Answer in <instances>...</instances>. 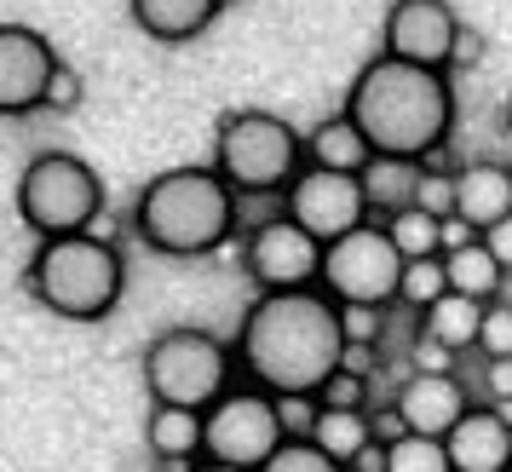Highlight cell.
<instances>
[{"mask_svg": "<svg viewBox=\"0 0 512 472\" xmlns=\"http://www.w3.org/2000/svg\"><path fill=\"white\" fill-rule=\"evenodd\" d=\"M236 375L271 398H317L346 363V317L323 288L254 294L231 334Z\"/></svg>", "mask_w": 512, "mask_h": 472, "instance_id": "cell-1", "label": "cell"}, {"mask_svg": "<svg viewBox=\"0 0 512 472\" xmlns=\"http://www.w3.org/2000/svg\"><path fill=\"white\" fill-rule=\"evenodd\" d=\"M340 110L369 133L374 156H403V162L443 156V144L455 133V87H449V75L386 58V52H374L357 70Z\"/></svg>", "mask_w": 512, "mask_h": 472, "instance_id": "cell-2", "label": "cell"}, {"mask_svg": "<svg viewBox=\"0 0 512 472\" xmlns=\"http://www.w3.org/2000/svg\"><path fill=\"white\" fill-rule=\"evenodd\" d=\"M133 236L167 260H208L242 236V196L213 173V162L167 167L133 196Z\"/></svg>", "mask_w": 512, "mask_h": 472, "instance_id": "cell-3", "label": "cell"}, {"mask_svg": "<svg viewBox=\"0 0 512 472\" xmlns=\"http://www.w3.org/2000/svg\"><path fill=\"white\" fill-rule=\"evenodd\" d=\"M29 300L64 323H104L121 306L127 288V260L110 236L81 231V236H52L35 242V254L24 265Z\"/></svg>", "mask_w": 512, "mask_h": 472, "instance_id": "cell-4", "label": "cell"}, {"mask_svg": "<svg viewBox=\"0 0 512 472\" xmlns=\"http://www.w3.org/2000/svg\"><path fill=\"white\" fill-rule=\"evenodd\" d=\"M208 162L242 202H282V190L305 167V133L277 110H225Z\"/></svg>", "mask_w": 512, "mask_h": 472, "instance_id": "cell-5", "label": "cell"}, {"mask_svg": "<svg viewBox=\"0 0 512 472\" xmlns=\"http://www.w3.org/2000/svg\"><path fill=\"white\" fill-rule=\"evenodd\" d=\"M18 219L35 242L81 236L104 219V179L75 150H35L18 173Z\"/></svg>", "mask_w": 512, "mask_h": 472, "instance_id": "cell-6", "label": "cell"}, {"mask_svg": "<svg viewBox=\"0 0 512 472\" xmlns=\"http://www.w3.org/2000/svg\"><path fill=\"white\" fill-rule=\"evenodd\" d=\"M139 375L150 403H179V409H208L242 380L231 340H219L213 329H196V323L156 334L139 357Z\"/></svg>", "mask_w": 512, "mask_h": 472, "instance_id": "cell-7", "label": "cell"}, {"mask_svg": "<svg viewBox=\"0 0 512 472\" xmlns=\"http://www.w3.org/2000/svg\"><path fill=\"white\" fill-rule=\"evenodd\" d=\"M403 254L392 248L386 225H357L351 236L323 248V294L334 306H363V311H392L397 306V283H403Z\"/></svg>", "mask_w": 512, "mask_h": 472, "instance_id": "cell-8", "label": "cell"}, {"mask_svg": "<svg viewBox=\"0 0 512 472\" xmlns=\"http://www.w3.org/2000/svg\"><path fill=\"white\" fill-rule=\"evenodd\" d=\"M282 444L288 438H282V421H277V398L259 392L254 380H236L225 398L202 409V461L259 472Z\"/></svg>", "mask_w": 512, "mask_h": 472, "instance_id": "cell-9", "label": "cell"}, {"mask_svg": "<svg viewBox=\"0 0 512 472\" xmlns=\"http://www.w3.org/2000/svg\"><path fill=\"white\" fill-rule=\"evenodd\" d=\"M242 271L259 294H294V288L323 283V242L311 231H300L282 208H271L265 219H254L242 231Z\"/></svg>", "mask_w": 512, "mask_h": 472, "instance_id": "cell-10", "label": "cell"}, {"mask_svg": "<svg viewBox=\"0 0 512 472\" xmlns=\"http://www.w3.org/2000/svg\"><path fill=\"white\" fill-rule=\"evenodd\" d=\"M380 52L449 75V64L466 52V24L449 0H392L380 18Z\"/></svg>", "mask_w": 512, "mask_h": 472, "instance_id": "cell-11", "label": "cell"}, {"mask_svg": "<svg viewBox=\"0 0 512 472\" xmlns=\"http://www.w3.org/2000/svg\"><path fill=\"white\" fill-rule=\"evenodd\" d=\"M300 231H311L317 242H340L357 225H369V202H363V179L357 173H328V167H300L294 185L277 202Z\"/></svg>", "mask_w": 512, "mask_h": 472, "instance_id": "cell-12", "label": "cell"}, {"mask_svg": "<svg viewBox=\"0 0 512 472\" xmlns=\"http://www.w3.org/2000/svg\"><path fill=\"white\" fill-rule=\"evenodd\" d=\"M58 47L29 24H0V116L47 110V87L58 75Z\"/></svg>", "mask_w": 512, "mask_h": 472, "instance_id": "cell-13", "label": "cell"}, {"mask_svg": "<svg viewBox=\"0 0 512 472\" xmlns=\"http://www.w3.org/2000/svg\"><path fill=\"white\" fill-rule=\"evenodd\" d=\"M472 403L478 398H472V386L461 375H403V386L392 392L403 432H420V438H449Z\"/></svg>", "mask_w": 512, "mask_h": 472, "instance_id": "cell-14", "label": "cell"}, {"mask_svg": "<svg viewBox=\"0 0 512 472\" xmlns=\"http://www.w3.org/2000/svg\"><path fill=\"white\" fill-rule=\"evenodd\" d=\"M449 449V467L455 472H507L512 467V421L495 403H472L455 432L443 438Z\"/></svg>", "mask_w": 512, "mask_h": 472, "instance_id": "cell-15", "label": "cell"}, {"mask_svg": "<svg viewBox=\"0 0 512 472\" xmlns=\"http://www.w3.org/2000/svg\"><path fill=\"white\" fill-rule=\"evenodd\" d=\"M512 213V167L507 162H466L455 167V219L466 231L484 236L489 225H501Z\"/></svg>", "mask_w": 512, "mask_h": 472, "instance_id": "cell-16", "label": "cell"}, {"mask_svg": "<svg viewBox=\"0 0 512 472\" xmlns=\"http://www.w3.org/2000/svg\"><path fill=\"white\" fill-rule=\"evenodd\" d=\"M144 449L156 467H196L202 461V409H179V403H150L144 415Z\"/></svg>", "mask_w": 512, "mask_h": 472, "instance_id": "cell-17", "label": "cell"}, {"mask_svg": "<svg viewBox=\"0 0 512 472\" xmlns=\"http://www.w3.org/2000/svg\"><path fill=\"white\" fill-rule=\"evenodd\" d=\"M219 6L225 0H127L139 35L162 41V47H185L196 35H208L213 18H219Z\"/></svg>", "mask_w": 512, "mask_h": 472, "instance_id": "cell-18", "label": "cell"}, {"mask_svg": "<svg viewBox=\"0 0 512 472\" xmlns=\"http://www.w3.org/2000/svg\"><path fill=\"white\" fill-rule=\"evenodd\" d=\"M369 162H374V144L346 110L323 116L311 133H305V167H328V173H357V179H363Z\"/></svg>", "mask_w": 512, "mask_h": 472, "instance_id": "cell-19", "label": "cell"}, {"mask_svg": "<svg viewBox=\"0 0 512 472\" xmlns=\"http://www.w3.org/2000/svg\"><path fill=\"white\" fill-rule=\"evenodd\" d=\"M478 329H484V306L478 300H466V294H443L438 306H426L415 317V334L420 340H432V346H443V352H478Z\"/></svg>", "mask_w": 512, "mask_h": 472, "instance_id": "cell-20", "label": "cell"}, {"mask_svg": "<svg viewBox=\"0 0 512 472\" xmlns=\"http://www.w3.org/2000/svg\"><path fill=\"white\" fill-rule=\"evenodd\" d=\"M443 271H449V294H466V300H478V306L507 300V271H501V260L484 248V236L449 248V254H443Z\"/></svg>", "mask_w": 512, "mask_h": 472, "instance_id": "cell-21", "label": "cell"}, {"mask_svg": "<svg viewBox=\"0 0 512 472\" xmlns=\"http://www.w3.org/2000/svg\"><path fill=\"white\" fill-rule=\"evenodd\" d=\"M420 167H426V162H403V156H374V162L363 167V202H369L374 225H386L392 213L415 208Z\"/></svg>", "mask_w": 512, "mask_h": 472, "instance_id": "cell-22", "label": "cell"}, {"mask_svg": "<svg viewBox=\"0 0 512 472\" xmlns=\"http://www.w3.org/2000/svg\"><path fill=\"white\" fill-rule=\"evenodd\" d=\"M311 444L323 449L328 461L351 467L369 444H380V438H374V409H323V415H317V432H311Z\"/></svg>", "mask_w": 512, "mask_h": 472, "instance_id": "cell-23", "label": "cell"}, {"mask_svg": "<svg viewBox=\"0 0 512 472\" xmlns=\"http://www.w3.org/2000/svg\"><path fill=\"white\" fill-rule=\"evenodd\" d=\"M386 236L403 260H438L443 254V219H432L426 208H403L386 219Z\"/></svg>", "mask_w": 512, "mask_h": 472, "instance_id": "cell-24", "label": "cell"}, {"mask_svg": "<svg viewBox=\"0 0 512 472\" xmlns=\"http://www.w3.org/2000/svg\"><path fill=\"white\" fill-rule=\"evenodd\" d=\"M443 294H449V271H443V254L438 260H409L403 265V283H397V306L420 317L426 306H438Z\"/></svg>", "mask_w": 512, "mask_h": 472, "instance_id": "cell-25", "label": "cell"}, {"mask_svg": "<svg viewBox=\"0 0 512 472\" xmlns=\"http://www.w3.org/2000/svg\"><path fill=\"white\" fill-rule=\"evenodd\" d=\"M386 472H455V467H449V449H443V438L403 432L397 444H386Z\"/></svg>", "mask_w": 512, "mask_h": 472, "instance_id": "cell-26", "label": "cell"}, {"mask_svg": "<svg viewBox=\"0 0 512 472\" xmlns=\"http://www.w3.org/2000/svg\"><path fill=\"white\" fill-rule=\"evenodd\" d=\"M317 403L323 409H374V375H357V369H334L328 375V386L317 392Z\"/></svg>", "mask_w": 512, "mask_h": 472, "instance_id": "cell-27", "label": "cell"}, {"mask_svg": "<svg viewBox=\"0 0 512 472\" xmlns=\"http://www.w3.org/2000/svg\"><path fill=\"white\" fill-rule=\"evenodd\" d=\"M415 208H426L432 219H455V167H438V162L420 167Z\"/></svg>", "mask_w": 512, "mask_h": 472, "instance_id": "cell-28", "label": "cell"}, {"mask_svg": "<svg viewBox=\"0 0 512 472\" xmlns=\"http://www.w3.org/2000/svg\"><path fill=\"white\" fill-rule=\"evenodd\" d=\"M259 472H346V467H340V461H328L311 438H288V444H282Z\"/></svg>", "mask_w": 512, "mask_h": 472, "instance_id": "cell-29", "label": "cell"}, {"mask_svg": "<svg viewBox=\"0 0 512 472\" xmlns=\"http://www.w3.org/2000/svg\"><path fill=\"white\" fill-rule=\"evenodd\" d=\"M478 357H484V363H495V357H512V300H495V306H484Z\"/></svg>", "mask_w": 512, "mask_h": 472, "instance_id": "cell-30", "label": "cell"}, {"mask_svg": "<svg viewBox=\"0 0 512 472\" xmlns=\"http://www.w3.org/2000/svg\"><path fill=\"white\" fill-rule=\"evenodd\" d=\"M317 415H323V403L317 398H277L282 438H311V432H317Z\"/></svg>", "mask_w": 512, "mask_h": 472, "instance_id": "cell-31", "label": "cell"}, {"mask_svg": "<svg viewBox=\"0 0 512 472\" xmlns=\"http://www.w3.org/2000/svg\"><path fill=\"white\" fill-rule=\"evenodd\" d=\"M81 98H87L81 70H75V64H58V75H52V87H47V110L70 116V110H81Z\"/></svg>", "mask_w": 512, "mask_h": 472, "instance_id": "cell-32", "label": "cell"}, {"mask_svg": "<svg viewBox=\"0 0 512 472\" xmlns=\"http://www.w3.org/2000/svg\"><path fill=\"white\" fill-rule=\"evenodd\" d=\"M484 398L489 403H512V357L484 363Z\"/></svg>", "mask_w": 512, "mask_h": 472, "instance_id": "cell-33", "label": "cell"}, {"mask_svg": "<svg viewBox=\"0 0 512 472\" xmlns=\"http://www.w3.org/2000/svg\"><path fill=\"white\" fill-rule=\"evenodd\" d=\"M484 248L501 260V271L512 277V213L501 219V225H489V231H484Z\"/></svg>", "mask_w": 512, "mask_h": 472, "instance_id": "cell-34", "label": "cell"}, {"mask_svg": "<svg viewBox=\"0 0 512 472\" xmlns=\"http://www.w3.org/2000/svg\"><path fill=\"white\" fill-rule=\"evenodd\" d=\"M346 472H386V444H369L357 461H351Z\"/></svg>", "mask_w": 512, "mask_h": 472, "instance_id": "cell-35", "label": "cell"}, {"mask_svg": "<svg viewBox=\"0 0 512 472\" xmlns=\"http://www.w3.org/2000/svg\"><path fill=\"white\" fill-rule=\"evenodd\" d=\"M185 472H242V467H219V461H196V467H185Z\"/></svg>", "mask_w": 512, "mask_h": 472, "instance_id": "cell-36", "label": "cell"}, {"mask_svg": "<svg viewBox=\"0 0 512 472\" xmlns=\"http://www.w3.org/2000/svg\"><path fill=\"white\" fill-rule=\"evenodd\" d=\"M501 121H507V133H512V93H507V104H501Z\"/></svg>", "mask_w": 512, "mask_h": 472, "instance_id": "cell-37", "label": "cell"}, {"mask_svg": "<svg viewBox=\"0 0 512 472\" xmlns=\"http://www.w3.org/2000/svg\"><path fill=\"white\" fill-rule=\"evenodd\" d=\"M225 6H231V0H225Z\"/></svg>", "mask_w": 512, "mask_h": 472, "instance_id": "cell-38", "label": "cell"}, {"mask_svg": "<svg viewBox=\"0 0 512 472\" xmlns=\"http://www.w3.org/2000/svg\"><path fill=\"white\" fill-rule=\"evenodd\" d=\"M507 472H512V467H507Z\"/></svg>", "mask_w": 512, "mask_h": 472, "instance_id": "cell-39", "label": "cell"}]
</instances>
